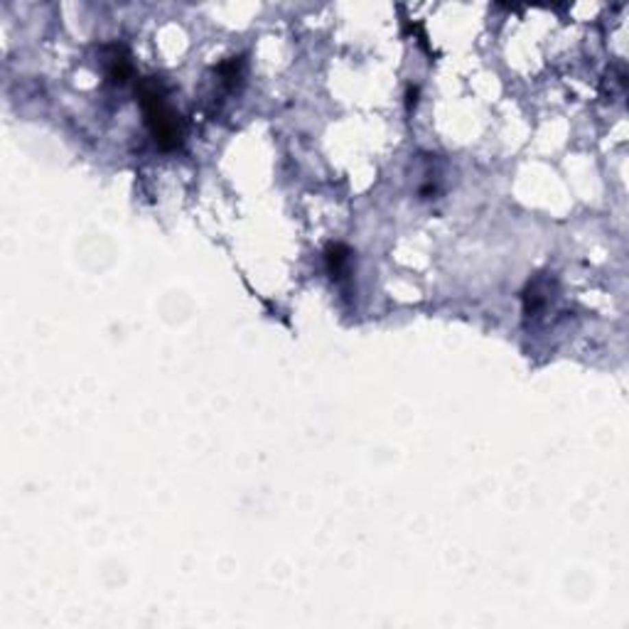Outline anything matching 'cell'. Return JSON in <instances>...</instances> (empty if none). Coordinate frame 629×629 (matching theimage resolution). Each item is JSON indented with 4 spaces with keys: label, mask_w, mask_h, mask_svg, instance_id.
<instances>
[{
    "label": "cell",
    "mask_w": 629,
    "mask_h": 629,
    "mask_svg": "<svg viewBox=\"0 0 629 629\" xmlns=\"http://www.w3.org/2000/svg\"><path fill=\"white\" fill-rule=\"evenodd\" d=\"M416 96H418V88H416V86L408 88V108L416 106Z\"/></svg>",
    "instance_id": "3957f363"
},
{
    "label": "cell",
    "mask_w": 629,
    "mask_h": 629,
    "mask_svg": "<svg viewBox=\"0 0 629 629\" xmlns=\"http://www.w3.org/2000/svg\"><path fill=\"white\" fill-rule=\"evenodd\" d=\"M141 106L145 113V123L153 133L155 143L163 150H172L182 141V128L177 116L165 106V94L155 82H145L141 86Z\"/></svg>",
    "instance_id": "6da1fadb"
},
{
    "label": "cell",
    "mask_w": 629,
    "mask_h": 629,
    "mask_svg": "<svg viewBox=\"0 0 629 629\" xmlns=\"http://www.w3.org/2000/svg\"><path fill=\"white\" fill-rule=\"evenodd\" d=\"M324 259H327V268H329V273H332V278H340L342 271H344V265H347V261H349V248L342 246V244H335V246L327 248Z\"/></svg>",
    "instance_id": "7a4b0ae2"
}]
</instances>
